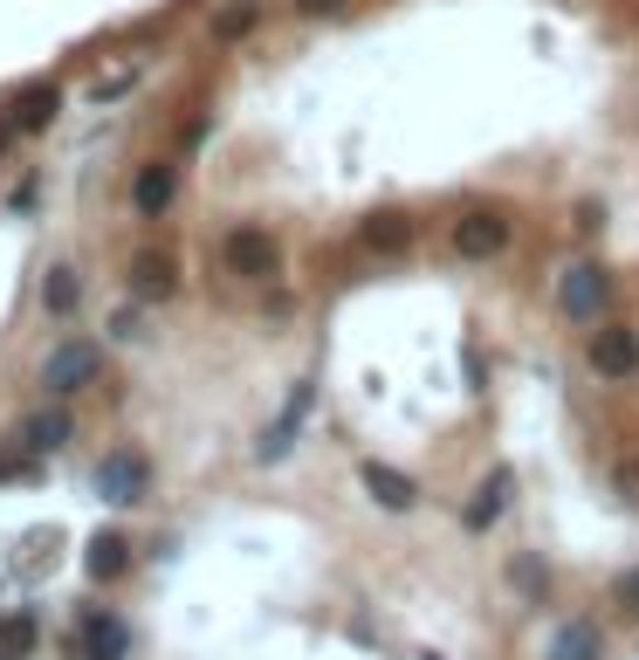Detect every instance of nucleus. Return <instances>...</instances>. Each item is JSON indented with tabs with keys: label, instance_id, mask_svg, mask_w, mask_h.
<instances>
[{
	"label": "nucleus",
	"instance_id": "412c9836",
	"mask_svg": "<svg viewBox=\"0 0 639 660\" xmlns=\"http://www.w3.org/2000/svg\"><path fill=\"white\" fill-rule=\"evenodd\" d=\"M612 599H619V605H632V613H639V565L612 578Z\"/></svg>",
	"mask_w": 639,
	"mask_h": 660
},
{
	"label": "nucleus",
	"instance_id": "a211bd4d",
	"mask_svg": "<svg viewBox=\"0 0 639 660\" xmlns=\"http://www.w3.org/2000/svg\"><path fill=\"white\" fill-rule=\"evenodd\" d=\"M550 660H598V626L571 619V626H564V633L550 640Z\"/></svg>",
	"mask_w": 639,
	"mask_h": 660
},
{
	"label": "nucleus",
	"instance_id": "f8f14e48",
	"mask_svg": "<svg viewBox=\"0 0 639 660\" xmlns=\"http://www.w3.org/2000/svg\"><path fill=\"white\" fill-rule=\"evenodd\" d=\"M357 235H365V248H378V255H399V248H413V220L406 214H372Z\"/></svg>",
	"mask_w": 639,
	"mask_h": 660
},
{
	"label": "nucleus",
	"instance_id": "f257e3e1",
	"mask_svg": "<svg viewBox=\"0 0 639 660\" xmlns=\"http://www.w3.org/2000/svg\"><path fill=\"white\" fill-rule=\"evenodd\" d=\"M227 269L248 275V283H275V275H283V241H275L269 227H235V235H227Z\"/></svg>",
	"mask_w": 639,
	"mask_h": 660
},
{
	"label": "nucleus",
	"instance_id": "4468645a",
	"mask_svg": "<svg viewBox=\"0 0 639 660\" xmlns=\"http://www.w3.org/2000/svg\"><path fill=\"white\" fill-rule=\"evenodd\" d=\"M509 489H516V475H509V468H495L489 481H481V496L468 502V530H489V523L502 516V502H509Z\"/></svg>",
	"mask_w": 639,
	"mask_h": 660
},
{
	"label": "nucleus",
	"instance_id": "b1692460",
	"mask_svg": "<svg viewBox=\"0 0 639 660\" xmlns=\"http://www.w3.org/2000/svg\"><path fill=\"white\" fill-rule=\"evenodd\" d=\"M344 0H296V14H338Z\"/></svg>",
	"mask_w": 639,
	"mask_h": 660
},
{
	"label": "nucleus",
	"instance_id": "423d86ee",
	"mask_svg": "<svg viewBox=\"0 0 639 660\" xmlns=\"http://www.w3.org/2000/svg\"><path fill=\"white\" fill-rule=\"evenodd\" d=\"M90 378H96V344H62V351H48V365H42L48 392H83Z\"/></svg>",
	"mask_w": 639,
	"mask_h": 660
},
{
	"label": "nucleus",
	"instance_id": "7ed1b4c3",
	"mask_svg": "<svg viewBox=\"0 0 639 660\" xmlns=\"http://www.w3.org/2000/svg\"><path fill=\"white\" fill-rule=\"evenodd\" d=\"M69 653H76V660H124V653H132V633H124L111 613H96V605H90V613L76 619Z\"/></svg>",
	"mask_w": 639,
	"mask_h": 660
},
{
	"label": "nucleus",
	"instance_id": "6e6552de",
	"mask_svg": "<svg viewBox=\"0 0 639 660\" xmlns=\"http://www.w3.org/2000/svg\"><path fill=\"white\" fill-rule=\"evenodd\" d=\"M310 399H317L310 386H296V392H289V406H283V420H275L269 434H262V447H254V462H283V454H289V441L303 434V420H310Z\"/></svg>",
	"mask_w": 639,
	"mask_h": 660
},
{
	"label": "nucleus",
	"instance_id": "dca6fc26",
	"mask_svg": "<svg viewBox=\"0 0 639 660\" xmlns=\"http://www.w3.org/2000/svg\"><path fill=\"white\" fill-rule=\"evenodd\" d=\"M56 111H62V90L35 83L28 96H21V111H14V132H42V124H56Z\"/></svg>",
	"mask_w": 639,
	"mask_h": 660
},
{
	"label": "nucleus",
	"instance_id": "9d476101",
	"mask_svg": "<svg viewBox=\"0 0 639 660\" xmlns=\"http://www.w3.org/2000/svg\"><path fill=\"white\" fill-rule=\"evenodd\" d=\"M132 289L145 303H166L172 296V255H166V248H138V255H132Z\"/></svg>",
	"mask_w": 639,
	"mask_h": 660
},
{
	"label": "nucleus",
	"instance_id": "20e7f679",
	"mask_svg": "<svg viewBox=\"0 0 639 660\" xmlns=\"http://www.w3.org/2000/svg\"><path fill=\"white\" fill-rule=\"evenodd\" d=\"M509 241H516V227H509L502 214H461L454 220V248H461L468 262H495Z\"/></svg>",
	"mask_w": 639,
	"mask_h": 660
},
{
	"label": "nucleus",
	"instance_id": "393cba45",
	"mask_svg": "<svg viewBox=\"0 0 639 660\" xmlns=\"http://www.w3.org/2000/svg\"><path fill=\"white\" fill-rule=\"evenodd\" d=\"M0 660H21V653H14V647H0Z\"/></svg>",
	"mask_w": 639,
	"mask_h": 660
},
{
	"label": "nucleus",
	"instance_id": "aec40b11",
	"mask_svg": "<svg viewBox=\"0 0 639 660\" xmlns=\"http://www.w3.org/2000/svg\"><path fill=\"white\" fill-rule=\"evenodd\" d=\"M248 29H254V8H227V14L214 21V35H220V42H235V35H248Z\"/></svg>",
	"mask_w": 639,
	"mask_h": 660
},
{
	"label": "nucleus",
	"instance_id": "6ab92c4d",
	"mask_svg": "<svg viewBox=\"0 0 639 660\" xmlns=\"http://www.w3.org/2000/svg\"><path fill=\"white\" fill-rule=\"evenodd\" d=\"M0 647H14V653H28V647H35V619H28V613H14L8 626H0Z\"/></svg>",
	"mask_w": 639,
	"mask_h": 660
},
{
	"label": "nucleus",
	"instance_id": "1a4fd4ad",
	"mask_svg": "<svg viewBox=\"0 0 639 660\" xmlns=\"http://www.w3.org/2000/svg\"><path fill=\"white\" fill-rule=\"evenodd\" d=\"M357 481H365V496L378 502V510H413V502H420L413 475H399V468H386V462H365V468H357Z\"/></svg>",
	"mask_w": 639,
	"mask_h": 660
},
{
	"label": "nucleus",
	"instance_id": "f03ea898",
	"mask_svg": "<svg viewBox=\"0 0 639 660\" xmlns=\"http://www.w3.org/2000/svg\"><path fill=\"white\" fill-rule=\"evenodd\" d=\"M592 372L612 378V386H626L639 372V330L632 323H598L592 330Z\"/></svg>",
	"mask_w": 639,
	"mask_h": 660
},
{
	"label": "nucleus",
	"instance_id": "4be33fe9",
	"mask_svg": "<svg viewBox=\"0 0 639 660\" xmlns=\"http://www.w3.org/2000/svg\"><path fill=\"white\" fill-rule=\"evenodd\" d=\"M612 481H619V496L639 510V462H619V475H612Z\"/></svg>",
	"mask_w": 639,
	"mask_h": 660
},
{
	"label": "nucleus",
	"instance_id": "39448f33",
	"mask_svg": "<svg viewBox=\"0 0 639 660\" xmlns=\"http://www.w3.org/2000/svg\"><path fill=\"white\" fill-rule=\"evenodd\" d=\"M605 289H612V275L598 262H571L564 283H557V303H564L571 317H598L605 310Z\"/></svg>",
	"mask_w": 639,
	"mask_h": 660
},
{
	"label": "nucleus",
	"instance_id": "5701e85b",
	"mask_svg": "<svg viewBox=\"0 0 639 660\" xmlns=\"http://www.w3.org/2000/svg\"><path fill=\"white\" fill-rule=\"evenodd\" d=\"M111 338H138V310H117L111 317Z\"/></svg>",
	"mask_w": 639,
	"mask_h": 660
},
{
	"label": "nucleus",
	"instance_id": "0eeeda50",
	"mask_svg": "<svg viewBox=\"0 0 639 660\" xmlns=\"http://www.w3.org/2000/svg\"><path fill=\"white\" fill-rule=\"evenodd\" d=\"M145 481H151V468L138 462V454H104V468H96V496H104V502H138Z\"/></svg>",
	"mask_w": 639,
	"mask_h": 660
},
{
	"label": "nucleus",
	"instance_id": "f3484780",
	"mask_svg": "<svg viewBox=\"0 0 639 660\" xmlns=\"http://www.w3.org/2000/svg\"><path fill=\"white\" fill-rule=\"evenodd\" d=\"M69 434H76V426H69V413H62V406H48V413H35L28 426H21V441H28L35 454H56Z\"/></svg>",
	"mask_w": 639,
	"mask_h": 660
},
{
	"label": "nucleus",
	"instance_id": "ddd939ff",
	"mask_svg": "<svg viewBox=\"0 0 639 660\" xmlns=\"http://www.w3.org/2000/svg\"><path fill=\"white\" fill-rule=\"evenodd\" d=\"M124 565H132L124 537H117V530H96V537H90V578H96V585H111V578H124Z\"/></svg>",
	"mask_w": 639,
	"mask_h": 660
},
{
	"label": "nucleus",
	"instance_id": "2eb2a0df",
	"mask_svg": "<svg viewBox=\"0 0 639 660\" xmlns=\"http://www.w3.org/2000/svg\"><path fill=\"white\" fill-rule=\"evenodd\" d=\"M76 303H83V283H76L69 262H56V269H48V283H42V310L48 317H76Z\"/></svg>",
	"mask_w": 639,
	"mask_h": 660
},
{
	"label": "nucleus",
	"instance_id": "9b49d317",
	"mask_svg": "<svg viewBox=\"0 0 639 660\" xmlns=\"http://www.w3.org/2000/svg\"><path fill=\"white\" fill-rule=\"evenodd\" d=\"M172 193H179V166L159 159V166H145V172H138L132 207H138V214H166V207H172Z\"/></svg>",
	"mask_w": 639,
	"mask_h": 660
}]
</instances>
